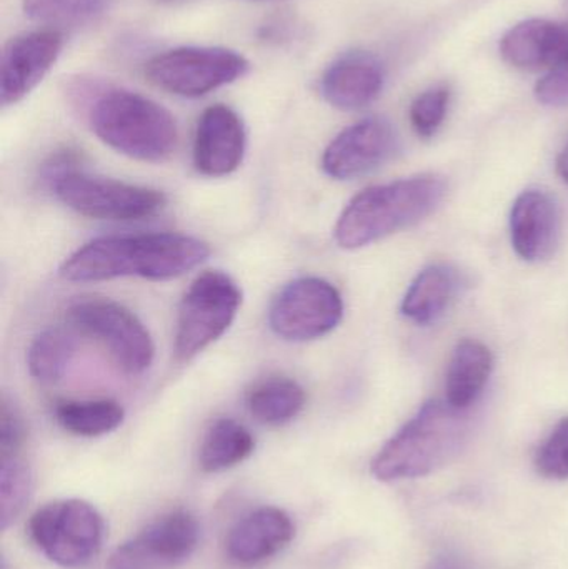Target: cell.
Wrapping results in <instances>:
<instances>
[{
    "label": "cell",
    "instance_id": "obj_31",
    "mask_svg": "<svg viewBox=\"0 0 568 569\" xmlns=\"http://www.w3.org/2000/svg\"><path fill=\"white\" fill-rule=\"evenodd\" d=\"M426 569H472L466 558L454 551L437 555Z\"/></svg>",
    "mask_w": 568,
    "mask_h": 569
},
{
    "label": "cell",
    "instance_id": "obj_28",
    "mask_svg": "<svg viewBox=\"0 0 568 569\" xmlns=\"http://www.w3.org/2000/svg\"><path fill=\"white\" fill-rule=\"evenodd\" d=\"M536 467L549 480L568 478V418H564L537 451Z\"/></svg>",
    "mask_w": 568,
    "mask_h": 569
},
{
    "label": "cell",
    "instance_id": "obj_9",
    "mask_svg": "<svg viewBox=\"0 0 568 569\" xmlns=\"http://www.w3.org/2000/svg\"><path fill=\"white\" fill-rule=\"evenodd\" d=\"M246 57L222 47H180L152 57L146 76L173 96L197 99L246 76Z\"/></svg>",
    "mask_w": 568,
    "mask_h": 569
},
{
    "label": "cell",
    "instance_id": "obj_19",
    "mask_svg": "<svg viewBox=\"0 0 568 569\" xmlns=\"http://www.w3.org/2000/svg\"><path fill=\"white\" fill-rule=\"evenodd\" d=\"M492 367V353L486 345L476 340L460 341L447 371V401L460 410H469L486 388Z\"/></svg>",
    "mask_w": 568,
    "mask_h": 569
},
{
    "label": "cell",
    "instance_id": "obj_17",
    "mask_svg": "<svg viewBox=\"0 0 568 569\" xmlns=\"http://www.w3.org/2000/svg\"><path fill=\"white\" fill-rule=\"evenodd\" d=\"M500 52L519 69H557L568 63V23L524 20L504 36Z\"/></svg>",
    "mask_w": 568,
    "mask_h": 569
},
{
    "label": "cell",
    "instance_id": "obj_29",
    "mask_svg": "<svg viewBox=\"0 0 568 569\" xmlns=\"http://www.w3.org/2000/svg\"><path fill=\"white\" fill-rule=\"evenodd\" d=\"M536 97L544 106H568V63H564V66L550 70V72L537 83Z\"/></svg>",
    "mask_w": 568,
    "mask_h": 569
},
{
    "label": "cell",
    "instance_id": "obj_18",
    "mask_svg": "<svg viewBox=\"0 0 568 569\" xmlns=\"http://www.w3.org/2000/svg\"><path fill=\"white\" fill-rule=\"evenodd\" d=\"M296 535L292 520L279 508H259L230 530L227 555L240 567L269 560L287 547Z\"/></svg>",
    "mask_w": 568,
    "mask_h": 569
},
{
    "label": "cell",
    "instance_id": "obj_4",
    "mask_svg": "<svg viewBox=\"0 0 568 569\" xmlns=\"http://www.w3.org/2000/svg\"><path fill=\"white\" fill-rule=\"evenodd\" d=\"M469 435L467 410L429 401L373 458V477L396 481L434 473L460 453Z\"/></svg>",
    "mask_w": 568,
    "mask_h": 569
},
{
    "label": "cell",
    "instance_id": "obj_16",
    "mask_svg": "<svg viewBox=\"0 0 568 569\" xmlns=\"http://www.w3.org/2000/svg\"><path fill=\"white\" fill-rule=\"evenodd\" d=\"M559 209L549 193L526 190L517 197L510 216V233L517 256L539 262L554 252L559 239Z\"/></svg>",
    "mask_w": 568,
    "mask_h": 569
},
{
    "label": "cell",
    "instance_id": "obj_2",
    "mask_svg": "<svg viewBox=\"0 0 568 569\" xmlns=\"http://www.w3.org/2000/svg\"><path fill=\"white\" fill-rule=\"evenodd\" d=\"M87 122L106 146L130 159L163 162L179 140L169 110L147 97L119 87L79 82L73 87Z\"/></svg>",
    "mask_w": 568,
    "mask_h": 569
},
{
    "label": "cell",
    "instance_id": "obj_3",
    "mask_svg": "<svg viewBox=\"0 0 568 569\" xmlns=\"http://www.w3.org/2000/svg\"><path fill=\"white\" fill-rule=\"evenodd\" d=\"M446 193V180L432 173L370 187L343 209L333 230L336 242L357 250L386 239L429 217Z\"/></svg>",
    "mask_w": 568,
    "mask_h": 569
},
{
    "label": "cell",
    "instance_id": "obj_1",
    "mask_svg": "<svg viewBox=\"0 0 568 569\" xmlns=\"http://www.w3.org/2000/svg\"><path fill=\"white\" fill-rule=\"evenodd\" d=\"M209 256L206 242L182 233L102 237L73 252L60 267V277L72 283L126 277L172 280L197 269Z\"/></svg>",
    "mask_w": 568,
    "mask_h": 569
},
{
    "label": "cell",
    "instance_id": "obj_13",
    "mask_svg": "<svg viewBox=\"0 0 568 569\" xmlns=\"http://www.w3.org/2000/svg\"><path fill=\"white\" fill-rule=\"evenodd\" d=\"M63 40L59 30L47 29L13 37L0 60V100L13 106L26 99L59 59Z\"/></svg>",
    "mask_w": 568,
    "mask_h": 569
},
{
    "label": "cell",
    "instance_id": "obj_22",
    "mask_svg": "<svg viewBox=\"0 0 568 569\" xmlns=\"http://www.w3.org/2000/svg\"><path fill=\"white\" fill-rule=\"evenodd\" d=\"M306 391L292 378L269 377L253 385L247 395V408L263 425L289 423L302 411Z\"/></svg>",
    "mask_w": 568,
    "mask_h": 569
},
{
    "label": "cell",
    "instance_id": "obj_10",
    "mask_svg": "<svg viewBox=\"0 0 568 569\" xmlns=\"http://www.w3.org/2000/svg\"><path fill=\"white\" fill-rule=\"evenodd\" d=\"M343 317L340 291L319 277H303L287 283L273 298L269 325L287 341H310L336 330Z\"/></svg>",
    "mask_w": 568,
    "mask_h": 569
},
{
    "label": "cell",
    "instance_id": "obj_8",
    "mask_svg": "<svg viewBox=\"0 0 568 569\" xmlns=\"http://www.w3.org/2000/svg\"><path fill=\"white\" fill-rule=\"evenodd\" d=\"M29 535L53 563L79 568L99 555L103 521L99 511L86 501H53L32 515Z\"/></svg>",
    "mask_w": 568,
    "mask_h": 569
},
{
    "label": "cell",
    "instance_id": "obj_15",
    "mask_svg": "<svg viewBox=\"0 0 568 569\" xmlns=\"http://www.w3.org/2000/svg\"><path fill=\"white\" fill-rule=\"evenodd\" d=\"M386 72L372 53L356 50L333 60L322 79L320 93L326 102L340 110H359L380 96Z\"/></svg>",
    "mask_w": 568,
    "mask_h": 569
},
{
    "label": "cell",
    "instance_id": "obj_21",
    "mask_svg": "<svg viewBox=\"0 0 568 569\" xmlns=\"http://www.w3.org/2000/svg\"><path fill=\"white\" fill-rule=\"evenodd\" d=\"M253 450L252 433L236 420L222 418L207 430L200 445L199 465L206 473H219L246 461Z\"/></svg>",
    "mask_w": 568,
    "mask_h": 569
},
{
    "label": "cell",
    "instance_id": "obj_20",
    "mask_svg": "<svg viewBox=\"0 0 568 569\" xmlns=\"http://www.w3.org/2000/svg\"><path fill=\"white\" fill-rule=\"evenodd\" d=\"M459 290V276L447 266L427 267L417 276L402 301V313L419 325L439 320Z\"/></svg>",
    "mask_w": 568,
    "mask_h": 569
},
{
    "label": "cell",
    "instance_id": "obj_32",
    "mask_svg": "<svg viewBox=\"0 0 568 569\" xmlns=\"http://www.w3.org/2000/svg\"><path fill=\"white\" fill-rule=\"evenodd\" d=\"M557 172H559L560 179L568 183V142L557 160Z\"/></svg>",
    "mask_w": 568,
    "mask_h": 569
},
{
    "label": "cell",
    "instance_id": "obj_25",
    "mask_svg": "<svg viewBox=\"0 0 568 569\" xmlns=\"http://www.w3.org/2000/svg\"><path fill=\"white\" fill-rule=\"evenodd\" d=\"M107 0H23V12L43 26L79 27L96 20L106 9Z\"/></svg>",
    "mask_w": 568,
    "mask_h": 569
},
{
    "label": "cell",
    "instance_id": "obj_6",
    "mask_svg": "<svg viewBox=\"0 0 568 569\" xmlns=\"http://www.w3.org/2000/svg\"><path fill=\"white\" fill-rule=\"evenodd\" d=\"M242 291L232 277L209 270L197 277L180 301L176 328V358L189 361L219 340L236 320Z\"/></svg>",
    "mask_w": 568,
    "mask_h": 569
},
{
    "label": "cell",
    "instance_id": "obj_12",
    "mask_svg": "<svg viewBox=\"0 0 568 569\" xmlns=\"http://www.w3.org/2000/svg\"><path fill=\"white\" fill-rule=\"evenodd\" d=\"M399 137L392 123L380 117L360 120L347 127L327 147L322 170L336 180L366 176L392 159Z\"/></svg>",
    "mask_w": 568,
    "mask_h": 569
},
{
    "label": "cell",
    "instance_id": "obj_27",
    "mask_svg": "<svg viewBox=\"0 0 568 569\" xmlns=\"http://www.w3.org/2000/svg\"><path fill=\"white\" fill-rule=\"evenodd\" d=\"M449 99V90L437 87V89L427 90L413 100L410 120L420 137L429 139V137L436 136L446 119Z\"/></svg>",
    "mask_w": 568,
    "mask_h": 569
},
{
    "label": "cell",
    "instance_id": "obj_11",
    "mask_svg": "<svg viewBox=\"0 0 568 569\" xmlns=\"http://www.w3.org/2000/svg\"><path fill=\"white\" fill-rule=\"evenodd\" d=\"M200 528L187 511H173L120 545L107 569H176L199 547Z\"/></svg>",
    "mask_w": 568,
    "mask_h": 569
},
{
    "label": "cell",
    "instance_id": "obj_23",
    "mask_svg": "<svg viewBox=\"0 0 568 569\" xmlns=\"http://www.w3.org/2000/svg\"><path fill=\"white\" fill-rule=\"evenodd\" d=\"M77 340L72 330L47 328L40 331L27 351V367L30 377L43 385L62 380L67 368L76 357Z\"/></svg>",
    "mask_w": 568,
    "mask_h": 569
},
{
    "label": "cell",
    "instance_id": "obj_14",
    "mask_svg": "<svg viewBox=\"0 0 568 569\" xmlns=\"http://www.w3.org/2000/svg\"><path fill=\"white\" fill-rule=\"evenodd\" d=\"M246 147V127L239 113L222 103L209 107L197 122L193 166L206 177L230 176L242 163Z\"/></svg>",
    "mask_w": 568,
    "mask_h": 569
},
{
    "label": "cell",
    "instance_id": "obj_30",
    "mask_svg": "<svg viewBox=\"0 0 568 569\" xmlns=\"http://www.w3.org/2000/svg\"><path fill=\"white\" fill-rule=\"evenodd\" d=\"M26 428L19 415L7 400L2 401V415H0V450L2 455H16L23 443Z\"/></svg>",
    "mask_w": 568,
    "mask_h": 569
},
{
    "label": "cell",
    "instance_id": "obj_5",
    "mask_svg": "<svg viewBox=\"0 0 568 569\" xmlns=\"http://www.w3.org/2000/svg\"><path fill=\"white\" fill-rule=\"evenodd\" d=\"M73 159L60 156L49 166L57 199L79 216L106 222H136L149 219L166 207L159 190L132 186L109 177L73 169Z\"/></svg>",
    "mask_w": 568,
    "mask_h": 569
},
{
    "label": "cell",
    "instance_id": "obj_24",
    "mask_svg": "<svg viewBox=\"0 0 568 569\" xmlns=\"http://www.w3.org/2000/svg\"><path fill=\"white\" fill-rule=\"evenodd\" d=\"M57 423L76 437L112 433L123 423L126 411L113 400H63L56 405Z\"/></svg>",
    "mask_w": 568,
    "mask_h": 569
},
{
    "label": "cell",
    "instance_id": "obj_26",
    "mask_svg": "<svg viewBox=\"0 0 568 569\" xmlns=\"http://www.w3.org/2000/svg\"><path fill=\"white\" fill-rule=\"evenodd\" d=\"M32 495V473L26 461L16 455H2L0 465V523L2 530L22 513Z\"/></svg>",
    "mask_w": 568,
    "mask_h": 569
},
{
    "label": "cell",
    "instance_id": "obj_7",
    "mask_svg": "<svg viewBox=\"0 0 568 569\" xmlns=\"http://www.w3.org/2000/svg\"><path fill=\"white\" fill-rule=\"evenodd\" d=\"M67 320L76 333L96 340L126 373L140 375L152 365V337L123 305L102 298L77 301L67 311Z\"/></svg>",
    "mask_w": 568,
    "mask_h": 569
},
{
    "label": "cell",
    "instance_id": "obj_33",
    "mask_svg": "<svg viewBox=\"0 0 568 569\" xmlns=\"http://www.w3.org/2000/svg\"><path fill=\"white\" fill-rule=\"evenodd\" d=\"M162 2H173V0H162Z\"/></svg>",
    "mask_w": 568,
    "mask_h": 569
}]
</instances>
